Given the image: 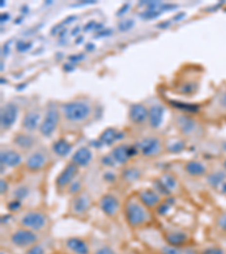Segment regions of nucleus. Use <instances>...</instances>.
Returning <instances> with one entry per match:
<instances>
[{"mask_svg":"<svg viewBox=\"0 0 226 254\" xmlns=\"http://www.w3.org/2000/svg\"><path fill=\"white\" fill-rule=\"evenodd\" d=\"M62 112L66 122L81 124L88 119L92 113V106L84 99H75L66 102L62 105Z\"/></svg>","mask_w":226,"mask_h":254,"instance_id":"1","label":"nucleus"},{"mask_svg":"<svg viewBox=\"0 0 226 254\" xmlns=\"http://www.w3.org/2000/svg\"><path fill=\"white\" fill-rule=\"evenodd\" d=\"M124 214L130 226L137 227L148 221V213L146 212L144 205L139 200H129L125 203Z\"/></svg>","mask_w":226,"mask_h":254,"instance_id":"2","label":"nucleus"},{"mask_svg":"<svg viewBox=\"0 0 226 254\" xmlns=\"http://www.w3.org/2000/svg\"><path fill=\"white\" fill-rule=\"evenodd\" d=\"M60 120V113L59 110L57 109L55 104L49 105L48 109L45 111L44 117L39 128V131L43 136V137H51L57 130Z\"/></svg>","mask_w":226,"mask_h":254,"instance_id":"3","label":"nucleus"},{"mask_svg":"<svg viewBox=\"0 0 226 254\" xmlns=\"http://www.w3.org/2000/svg\"><path fill=\"white\" fill-rule=\"evenodd\" d=\"M20 223L24 228L38 232L45 227L46 217L45 215L41 212L30 210V212H26L25 214H23V216H21L20 219Z\"/></svg>","mask_w":226,"mask_h":254,"instance_id":"4","label":"nucleus"},{"mask_svg":"<svg viewBox=\"0 0 226 254\" xmlns=\"http://www.w3.org/2000/svg\"><path fill=\"white\" fill-rule=\"evenodd\" d=\"M39 241V235L34 231L27 228H19L10 235V242L17 248H26L37 244Z\"/></svg>","mask_w":226,"mask_h":254,"instance_id":"5","label":"nucleus"},{"mask_svg":"<svg viewBox=\"0 0 226 254\" xmlns=\"http://www.w3.org/2000/svg\"><path fill=\"white\" fill-rule=\"evenodd\" d=\"M17 117H19V107L15 103H6L1 107V112H0V126L2 130H9L15 124Z\"/></svg>","mask_w":226,"mask_h":254,"instance_id":"6","label":"nucleus"},{"mask_svg":"<svg viewBox=\"0 0 226 254\" xmlns=\"http://www.w3.org/2000/svg\"><path fill=\"white\" fill-rule=\"evenodd\" d=\"M135 146L137 147L138 152L145 157L157 156L161 153V150H162L161 140L156 137H146L142 139V140Z\"/></svg>","mask_w":226,"mask_h":254,"instance_id":"7","label":"nucleus"},{"mask_svg":"<svg viewBox=\"0 0 226 254\" xmlns=\"http://www.w3.org/2000/svg\"><path fill=\"white\" fill-rule=\"evenodd\" d=\"M77 173H78V166L76 164H74L73 162L67 164L56 178V187L58 189H63L68 187V185L74 181V178L76 177Z\"/></svg>","mask_w":226,"mask_h":254,"instance_id":"8","label":"nucleus"},{"mask_svg":"<svg viewBox=\"0 0 226 254\" xmlns=\"http://www.w3.org/2000/svg\"><path fill=\"white\" fill-rule=\"evenodd\" d=\"M139 153L136 146L129 145H119L114 147L111 152V155L118 164L127 163L131 157H134L136 154Z\"/></svg>","mask_w":226,"mask_h":254,"instance_id":"9","label":"nucleus"},{"mask_svg":"<svg viewBox=\"0 0 226 254\" xmlns=\"http://www.w3.org/2000/svg\"><path fill=\"white\" fill-rule=\"evenodd\" d=\"M46 162H48V154L43 152V150H35V152L30 154L26 160H25V167L28 171L35 172L43 169Z\"/></svg>","mask_w":226,"mask_h":254,"instance_id":"10","label":"nucleus"},{"mask_svg":"<svg viewBox=\"0 0 226 254\" xmlns=\"http://www.w3.org/2000/svg\"><path fill=\"white\" fill-rule=\"evenodd\" d=\"M41 121V113L38 109L28 110L24 114L23 120H21V128L26 132H33L40 128Z\"/></svg>","mask_w":226,"mask_h":254,"instance_id":"11","label":"nucleus"},{"mask_svg":"<svg viewBox=\"0 0 226 254\" xmlns=\"http://www.w3.org/2000/svg\"><path fill=\"white\" fill-rule=\"evenodd\" d=\"M21 156L20 153H17L16 150L14 149H2L1 153H0V164L1 166L6 167H17L21 165Z\"/></svg>","mask_w":226,"mask_h":254,"instance_id":"12","label":"nucleus"},{"mask_svg":"<svg viewBox=\"0 0 226 254\" xmlns=\"http://www.w3.org/2000/svg\"><path fill=\"white\" fill-rule=\"evenodd\" d=\"M91 207V198L87 193L82 192L77 195L75 198L73 199L70 205V209L75 215H82L87 212Z\"/></svg>","mask_w":226,"mask_h":254,"instance_id":"13","label":"nucleus"},{"mask_svg":"<svg viewBox=\"0 0 226 254\" xmlns=\"http://www.w3.org/2000/svg\"><path fill=\"white\" fill-rule=\"evenodd\" d=\"M129 119L132 123L142 124L148 120V110L147 107L139 103L132 104L129 109Z\"/></svg>","mask_w":226,"mask_h":254,"instance_id":"14","label":"nucleus"},{"mask_svg":"<svg viewBox=\"0 0 226 254\" xmlns=\"http://www.w3.org/2000/svg\"><path fill=\"white\" fill-rule=\"evenodd\" d=\"M100 208L107 216H114L119 209V201L112 195H104L100 200Z\"/></svg>","mask_w":226,"mask_h":254,"instance_id":"15","label":"nucleus"},{"mask_svg":"<svg viewBox=\"0 0 226 254\" xmlns=\"http://www.w3.org/2000/svg\"><path fill=\"white\" fill-rule=\"evenodd\" d=\"M165 107L161 104L153 105L148 110V123L153 129H157L163 122Z\"/></svg>","mask_w":226,"mask_h":254,"instance_id":"16","label":"nucleus"},{"mask_svg":"<svg viewBox=\"0 0 226 254\" xmlns=\"http://www.w3.org/2000/svg\"><path fill=\"white\" fill-rule=\"evenodd\" d=\"M93 154L88 147H81L74 153L71 157V162L76 164L78 167H85L91 163Z\"/></svg>","mask_w":226,"mask_h":254,"instance_id":"17","label":"nucleus"},{"mask_svg":"<svg viewBox=\"0 0 226 254\" xmlns=\"http://www.w3.org/2000/svg\"><path fill=\"white\" fill-rule=\"evenodd\" d=\"M138 200L147 208H153L160 202V195L155 190L145 189L138 192Z\"/></svg>","mask_w":226,"mask_h":254,"instance_id":"18","label":"nucleus"},{"mask_svg":"<svg viewBox=\"0 0 226 254\" xmlns=\"http://www.w3.org/2000/svg\"><path fill=\"white\" fill-rule=\"evenodd\" d=\"M14 145L21 150L27 152L34 147L35 138L32 135L28 134H17L13 139Z\"/></svg>","mask_w":226,"mask_h":254,"instance_id":"19","label":"nucleus"},{"mask_svg":"<svg viewBox=\"0 0 226 254\" xmlns=\"http://www.w3.org/2000/svg\"><path fill=\"white\" fill-rule=\"evenodd\" d=\"M177 124L179 127V130L186 136L193 134L197 126L195 120L188 116H179L177 119Z\"/></svg>","mask_w":226,"mask_h":254,"instance_id":"20","label":"nucleus"},{"mask_svg":"<svg viewBox=\"0 0 226 254\" xmlns=\"http://www.w3.org/2000/svg\"><path fill=\"white\" fill-rule=\"evenodd\" d=\"M121 138H123V132H118L114 128H107L106 130H104L101 136H100L99 140L102 144V146H110L112 145L114 141L119 140Z\"/></svg>","mask_w":226,"mask_h":254,"instance_id":"21","label":"nucleus"},{"mask_svg":"<svg viewBox=\"0 0 226 254\" xmlns=\"http://www.w3.org/2000/svg\"><path fill=\"white\" fill-rule=\"evenodd\" d=\"M67 248L75 254H88L89 250L86 243L81 238L70 237L66 241Z\"/></svg>","mask_w":226,"mask_h":254,"instance_id":"22","label":"nucleus"},{"mask_svg":"<svg viewBox=\"0 0 226 254\" xmlns=\"http://www.w3.org/2000/svg\"><path fill=\"white\" fill-rule=\"evenodd\" d=\"M73 146L68 140L63 138H60L52 144V152L59 157H66L70 154Z\"/></svg>","mask_w":226,"mask_h":254,"instance_id":"23","label":"nucleus"},{"mask_svg":"<svg viewBox=\"0 0 226 254\" xmlns=\"http://www.w3.org/2000/svg\"><path fill=\"white\" fill-rule=\"evenodd\" d=\"M185 170L186 173L191 176H203V175L206 174V167L203 163L198 162V160H190L185 164Z\"/></svg>","mask_w":226,"mask_h":254,"instance_id":"24","label":"nucleus"},{"mask_svg":"<svg viewBox=\"0 0 226 254\" xmlns=\"http://www.w3.org/2000/svg\"><path fill=\"white\" fill-rule=\"evenodd\" d=\"M226 181V172L225 171H215L211 172L210 174H208L207 182L211 188L220 189L222 184Z\"/></svg>","mask_w":226,"mask_h":254,"instance_id":"25","label":"nucleus"},{"mask_svg":"<svg viewBox=\"0 0 226 254\" xmlns=\"http://www.w3.org/2000/svg\"><path fill=\"white\" fill-rule=\"evenodd\" d=\"M186 234L182 233V232H172V233H168L166 235V241L170 245L175 246L177 248L178 245H182L186 241Z\"/></svg>","mask_w":226,"mask_h":254,"instance_id":"26","label":"nucleus"},{"mask_svg":"<svg viewBox=\"0 0 226 254\" xmlns=\"http://www.w3.org/2000/svg\"><path fill=\"white\" fill-rule=\"evenodd\" d=\"M170 104L175 107L177 110L184 111L185 113H197L199 111V106L196 104H191V103H184L180 101H173L170 99Z\"/></svg>","mask_w":226,"mask_h":254,"instance_id":"27","label":"nucleus"},{"mask_svg":"<svg viewBox=\"0 0 226 254\" xmlns=\"http://www.w3.org/2000/svg\"><path fill=\"white\" fill-rule=\"evenodd\" d=\"M30 193H31V190L27 185L20 184L13 190L12 196H13V199L19 200V201H24V200L26 199L28 195H30Z\"/></svg>","mask_w":226,"mask_h":254,"instance_id":"28","label":"nucleus"},{"mask_svg":"<svg viewBox=\"0 0 226 254\" xmlns=\"http://www.w3.org/2000/svg\"><path fill=\"white\" fill-rule=\"evenodd\" d=\"M197 89H198V84L196 81H186V83H184L182 85H180L179 87V93L185 95H191L193 93H196Z\"/></svg>","mask_w":226,"mask_h":254,"instance_id":"29","label":"nucleus"},{"mask_svg":"<svg viewBox=\"0 0 226 254\" xmlns=\"http://www.w3.org/2000/svg\"><path fill=\"white\" fill-rule=\"evenodd\" d=\"M123 175L124 180L132 182V181H136L139 176H141V171L135 169V167H129V169H125L123 172Z\"/></svg>","mask_w":226,"mask_h":254,"instance_id":"30","label":"nucleus"},{"mask_svg":"<svg viewBox=\"0 0 226 254\" xmlns=\"http://www.w3.org/2000/svg\"><path fill=\"white\" fill-rule=\"evenodd\" d=\"M161 13H162V7L161 8H147L145 12L139 14V16H142L144 20H153L159 17Z\"/></svg>","mask_w":226,"mask_h":254,"instance_id":"31","label":"nucleus"},{"mask_svg":"<svg viewBox=\"0 0 226 254\" xmlns=\"http://www.w3.org/2000/svg\"><path fill=\"white\" fill-rule=\"evenodd\" d=\"M160 180L163 182L165 187H166L170 191H172L173 189H175V187H177V181H175V178L170 174H164Z\"/></svg>","mask_w":226,"mask_h":254,"instance_id":"32","label":"nucleus"},{"mask_svg":"<svg viewBox=\"0 0 226 254\" xmlns=\"http://www.w3.org/2000/svg\"><path fill=\"white\" fill-rule=\"evenodd\" d=\"M154 188H155V191L159 193V195H168L171 193V191L165 187V184L161 180H156L154 182Z\"/></svg>","mask_w":226,"mask_h":254,"instance_id":"33","label":"nucleus"},{"mask_svg":"<svg viewBox=\"0 0 226 254\" xmlns=\"http://www.w3.org/2000/svg\"><path fill=\"white\" fill-rule=\"evenodd\" d=\"M135 25V20H130V19H125L119 21V24H118V27H119V30L121 32H127L132 28V26Z\"/></svg>","mask_w":226,"mask_h":254,"instance_id":"34","label":"nucleus"},{"mask_svg":"<svg viewBox=\"0 0 226 254\" xmlns=\"http://www.w3.org/2000/svg\"><path fill=\"white\" fill-rule=\"evenodd\" d=\"M21 207V201H19V200L12 199L10 201L7 203V208H8L9 212H19Z\"/></svg>","mask_w":226,"mask_h":254,"instance_id":"35","label":"nucleus"},{"mask_svg":"<svg viewBox=\"0 0 226 254\" xmlns=\"http://www.w3.org/2000/svg\"><path fill=\"white\" fill-rule=\"evenodd\" d=\"M25 254H45L44 248L40 244H35L30 246V249L27 250Z\"/></svg>","mask_w":226,"mask_h":254,"instance_id":"36","label":"nucleus"},{"mask_svg":"<svg viewBox=\"0 0 226 254\" xmlns=\"http://www.w3.org/2000/svg\"><path fill=\"white\" fill-rule=\"evenodd\" d=\"M184 147H185V144L182 141H174L173 144L167 146V149L172 153H179L184 149Z\"/></svg>","mask_w":226,"mask_h":254,"instance_id":"37","label":"nucleus"},{"mask_svg":"<svg viewBox=\"0 0 226 254\" xmlns=\"http://www.w3.org/2000/svg\"><path fill=\"white\" fill-rule=\"evenodd\" d=\"M81 188H82V183L80 180L73 181L69 185H68V191H69V193H71V195H74V193L80 192Z\"/></svg>","mask_w":226,"mask_h":254,"instance_id":"38","label":"nucleus"},{"mask_svg":"<svg viewBox=\"0 0 226 254\" xmlns=\"http://www.w3.org/2000/svg\"><path fill=\"white\" fill-rule=\"evenodd\" d=\"M101 163L103 164L104 166H109V167H113L114 165H116V160H114V158L112 157V155H111V154H109V155L103 156L101 158Z\"/></svg>","mask_w":226,"mask_h":254,"instance_id":"39","label":"nucleus"},{"mask_svg":"<svg viewBox=\"0 0 226 254\" xmlns=\"http://www.w3.org/2000/svg\"><path fill=\"white\" fill-rule=\"evenodd\" d=\"M31 46H32V43H31V42L20 41V42L16 44V49H17V51H20V52H25V51H27V50L30 49Z\"/></svg>","mask_w":226,"mask_h":254,"instance_id":"40","label":"nucleus"},{"mask_svg":"<svg viewBox=\"0 0 226 254\" xmlns=\"http://www.w3.org/2000/svg\"><path fill=\"white\" fill-rule=\"evenodd\" d=\"M217 226L220 230L226 232V212L222 214L221 216L217 218Z\"/></svg>","mask_w":226,"mask_h":254,"instance_id":"41","label":"nucleus"},{"mask_svg":"<svg viewBox=\"0 0 226 254\" xmlns=\"http://www.w3.org/2000/svg\"><path fill=\"white\" fill-rule=\"evenodd\" d=\"M94 254H116V252H114L111 248H109V246L103 245V246H101V248H99L98 250H96Z\"/></svg>","mask_w":226,"mask_h":254,"instance_id":"42","label":"nucleus"},{"mask_svg":"<svg viewBox=\"0 0 226 254\" xmlns=\"http://www.w3.org/2000/svg\"><path fill=\"white\" fill-rule=\"evenodd\" d=\"M168 209H170V205H168L167 202H165V203H161V205L157 207L156 212L159 215H165L168 212Z\"/></svg>","mask_w":226,"mask_h":254,"instance_id":"43","label":"nucleus"},{"mask_svg":"<svg viewBox=\"0 0 226 254\" xmlns=\"http://www.w3.org/2000/svg\"><path fill=\"white\" fill-rule=\"evenodd\" d=\"M163 254H181V252L175 246H165L163 249Z\"/></svg>","mask_w":226,"mask_h":254,"instance_id":"44","label":"nucleus"},{"mask_svg":"<svg viewBox=\"0 0 226 254\" xmlns=\"http://www.w3.org/2000/svg\"><path fill=\"white\" fill-rule=\"evenodd\" d=\"M205 254H223V250L220 248H211L206 250Z\"/></svg>","mask_w":226,"mask_h":254,"instance_id":"45","label":"nucleus"},{"mask_svg":"<svg viewBox=\"0 0 226 254\" xmlns=\"http://www.w3.org/2000/svg\"><path fill=\"white\" fill-rule=\"evenodd\" d=\"M7 190H8V184H7V182L1 178V181H0V192H1V195L3 193H6Z\"/></svg>","mask_w":226,"mask_h":254,"instance_id":"46","label":"nucleus"},{"mask_svg":"<svg viewBox=\"0 0 226 254\" xmlns=\"http://www.w3.org/2000/svg\"><path fill=\"white\" fill-rule=\"evenodd\" d=\"M84 59V55H73L69 57V60L73 62H76V61H81V60Z\"/></svg>","mask_w":226,"mask_h":254,"instance_id":"47","label":"nucleus"},{"mask_svg":"<svg viewBox=\"0 0 226 254\" xmlns=\"http://www.w3.org/2000/svg\"><path fill=\"white\" fill-rule=\"evenodd\" d=\"M220 104H221V106H223L224 109H226V91L223 92V93H222V94H221Z\"/></svg>","mask_w":226,"mask_h":254,"instance_id":"48","label":"nucleus"},{"mask_svg":"<svg viewBox=\"0 0 226 254\" xmlns=\"http://www.w3.org/2000/svg\"><path fill=\"white\" fill-rule=\"evenodd\" d=\"M104 178H105L107 182H112L114 178H116V176H114V174L111 173V172H106L105 175H104Z\"/></svg>","mask_w":226,"mask_h":254,"instance_id":"49","label":"nucleus"},{"mask_svg":"<svg viewBox=\"0 0 226 254\" xmlns=\"http://www.w3.org/2000/svg\"><path fill=\"white\" fill-rule=\"evenodd\" d=\"M10 43H12V41H8V42L6 43V44H3V46H2V55H5V56L8 55V51H9V49H10V46H9Z\"/></svg>","mask_w":226,"mask_h":254,"instance_id":"50","label":"nucleus"},{"mask_svg":"<svg viewBox=\"0 0 226 254\" xmlns=\"http://www.w3.org/2000/svg\"><path fill=\"white\" fill-rule=\"evenodd\" d=\"M95 26H96L95 21H89L87 25H85L84 30L85 31H89V30H92V28H94V30H95Z\"/></svg>","mask_w":226,"mask_h":254,"instance_id":"51","label":"nucleus"},{"mask_svg":"<svg viewBox=\"0 0 226 254\" xmlns=\"http://www.w3.org/2000/svg\"><path fill=\"white\" fill-rule=\"evenodd\" d=\"M74 68H75V66H74V63H64V66H63V70H66V71H71V70H74Z\"/></svg>","mask_w":226,"mask_h":254,"instance_id":"52","label":"nucleus"},{"mask_svg":"<svg viewBox=\"0 0 226 254\" xmlns=\"http://www.w3.org/2000/svg\"><path fill=\"white\" fill-rule=\"evenodd\" d=\"M185 16V13H179L178 15H175V16L173 17V20H181L182 19H184Z\"/></svg>","mask_w":226,"mask_h":254,"instance_id":"53","label":"nucleus"},{"mask_svg":"<svg viewBox=\"0 0 226 254\" xmlns=\"http://www.w3.org/2000/svg\"><path fill=\"white\" fill-rule=\"evenodd\" d=\"M85 49L87 50V51H93V50L95 49V45L93 44V43H87V44H86V46H85Z\"/></svg>","mask_w":226,"mask_h":254,"instance_id":"54","label":"nucleus"},{"mask_svg":"<svg viewBox=\"0 0 226 254\" xmlns=\"http://www.w3.org/2000/svg\"><path fill=\"white\" fill-rule=\"evenodd\" d=\"M9 20V14L8 13H5V14H1V23H3V21H7Z\"/></svg>","mask_w":226,"mask_h":254,"instance_id":"55","label":"nucleus"},{"mask_svg":"<svg viewBox=\"0 0 226 254\" xmlns=\"http://www.w3.org/2000/svg\"><path fill=\"white\" fill-rule=\"evenodd\" d=\"M129 7V3H125V5L123 7V8L120 9V12H118V15H121V14H123V13H125V9H127Z\"/></svg>","mask_w":226,"mask_h":254,"instance_id":"56","label":"nucleus"},{"mask_svg":"<svg viewBox=\"0 0 226 254\" xmlns=\"http://www.w3.org/2000/svg\"><path fill=\"white\" fill-rule=\"evenodd\" d=\"M220 191H221L222 193H224V195H226V181L220 187Z\"/></svg>","mask_w":226,"mask_h":254,"instance_id":"57","label":"nucleus"},{"mask_svg":"<svg viewBox=\"0 0 226 254\" xmlns=\"http://www.w3.org/2000/svg\"><path fill=\"white\" fill-rule=\"evenodd\" d=\"M170 25V21H164V23H161L157 25V27H161V28H164L165 26H168Z\"/></svg>","mask_w":226,"mask_h":254,"instance_id":"58","label":"nucleus"},{"mask_svg":"<svg viewBox=\"0 0 226 254\" xmlns=\"http://www.w3.org/2000/svg\"><path fill=\"white\" fill-rule=\"evenodd\" d=\"M74 19H76V16H70V17H68V19H66L67 20H64L63 23H70V21L74 20Z\"/></svg>","mask_w":226,"mask_h":254,"instance_id":"59","label":"nucleus"},{"mask_svg":"<svg viewBox=\"0 0 226 254\" xmlns=\"http://www.w3.org/2000/svg\"><path fill=\"white\" fill-rule=\"evenodd\" d=\"M78 32H80V27H77V30H74V31H73V33H71V34L75 35L76 33H78Z\"/></svg>","mask_w":226,"mask_h":254,"instance_id":"60","label":"nucleus"},{"mask_svg":"<svg viewBox=\"0 0 226 254\" xmlns=\"http://www.w3.org/2000/svg\"><path fill=\"white\" fill-rule=\"evenodd\" d=\"M82 41V37H80V39H78V40H76V44H80V43Z\"/></svg>","mask_w":226,"mask_h":254,"instance_id":"61","label":"nucleus"},{"mask_svg":"<svg viewBox=\"0 0 226 254\" xmlns=\"http://www.w3.org/2000/svg\"><path fill=\"white\" fill-rule=\"evenodd\" d=\"M223 167H224V169L226 170V160H225V162H224V164H223Z\"/></svg>","mask_w":226,"mask_h":254,"instance_id":"62","label":"nucleus"},{"mask_svg":"<svg viewBox=\"0 0 226 254\" xmlns=\"http://www.w3.org/2000/svg\"><path fill=\"white\" fill-rule=\"evenodd\" d=\"M0 254H6V253H3V252H1V253H0Z\"/></svg>","mask_w":226,"mask_h":254,"instance_id":"63","label":"nucleus"}]
</instances>
